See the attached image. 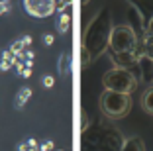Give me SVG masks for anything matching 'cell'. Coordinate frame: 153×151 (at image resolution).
Returning <instances> with one entry per match:
<instances>
[{
  "mask_svg": "<svg viewBox=\"0 0 153 151\" xmlns=\"http://www.w3.org/2000/svg\"><path fill=\"white\" fill-rule=\"evenodd\" d=\"M128 26L131 28V30L135 31V36H137V39H141V37L147 33V24H145L143 16H141V12L137 10V6L135 4H128Z\"/></svg>",
  "mask_w": 153,
  "mask_h": 151,
  "instance_id": "obj_7",
  "label": "cell"
},
{
  "mask_svg": "<svg viewBox=\"0 0 153 151\" xmlns=\"http://www.w3.org/2000/svg\"><path fill=\"white\" fill-rule=\"evenodd\" d=\"M137 45V36L128 24L112 28V36H110V49L112 53H124V51H134Z\"/></svg>",
  "mask_w": 153,
  "mask_h": 151,
  "instance_id": "obj_5",
  "label": "cell"
},
{
  "mask_svg": "<svg viewBox=\"0 0 153 151\" xmlns=\"http://www.w3.org/2000/svg\"><path fill=\"white\" fill-rule=\"evenodd\" d=\"M69 4H71V0H57V2H55V10L61 14V12H65V8H67Z\"/></svg>",
  "mask_w": 153,
  "mask_h": 151,
  "instance_id": "obj_16",
  "label": "cell"
},
{
  "mask_svg": "<svg viewBox=\"0 0 153 151\" xmlns=\"http://www.w3.org/2000/svg\"><path fill=\"white\" fill-rule=\"evenodd\" d=\"M55 37L51 36V33H43V45H53Z\"/></svg>",
  "mask_w": 153,
  "mask_h": 151,
  "instance_id": "obj_20",
  "label": "cell"
},
{
  "mask_svg": "<svg viewBox=\"0 0 153 151\" xmlns=\"http://www.w3.org/2000/svg\"><path fill=\"white\" fill-rule=\"evenodd\" d=\"M57 0H24V10L33 18H47L55 12Z\"/></svg>",
  "mask_w": 153,
  "mask_h": 151,
  "instance_id": "obj_6",
  "label": "cell"
},
{
  "mask_svg": "<svg viewBox=\"0 0 153 151\" xmlns=\"http://www.w3.org/2000/svg\"><path fill=\"white\" fill-rule=\"evenodd\" d=\"M39 151H53V141H51V139L43 141V143L39 145Z\"/></svg>",
  "mask_w": 153,
  "mask_h": 151,
  "instance_id": "obj_18",
  "label": "cell"
},
{
  "mask_svg": "<svg viewBox=\"0 0 153 151\" xmlns=\"http://www.w3.org/2000/svg\"><path fill=\"white\" fill-rule=\"evenodd\" d=\"M0 2H2V4H8V2H10V0H0Z\"/></svg>",
  "mask_w": 153,
  "mask_h": 151,
  "instance_id": "obj_29",
  "label": "cell"
},
{
  "mask_svg": "<svg viewBox=\"0 0 153 151\" xmlns=\"http://www.w3.org/2000/svg\"><path fill=\"white\" fill-rule=\"evenodd\" d=\"M6 12H10V2H8V4H2V2H0V16L6 14Z\"/></svg>",
  "mask_w": 153,
  "mask_h": 151,
  "instance_id": "obj_22",
  "label": "cell"
},
{
  "mask_svg": "<svg viewBox=\"0 0 153 151\" xmlns=\"http://www.w3.org/2000/svg\"><path fill=\"white\" fill-rule=\"evenodd\" d=\"M143 53L149 59H153V33H145L143 36Z\"/></svg>",
  "mask_w": 153,
  "mask_h": 151,
  "instance_id": "obj_14",
  "label": "cell"
},
{
  "mask_svg": "<svg viewBox=\"0 0 153 151\" xmlns=\"http://www.w3.org/2000/svg\"><path fill=\"white\" fill-rule=\"evenodd\" d=\"M30 98H32V89H30V86H24V89H20V90H18V96H16V102H14L16 110H22Z\"/></svg>",
  "mask_w": 153,
  "mask_h": 151,
  "instance_id": "obj_10",
  "label": "cell"
},
{
  "mask_svg": "<svg viewBox=\"0 0 153 151\" xmlns=\"http://www.w3.org/2000/svg\"><path fill=\"white\" fill-rule=\"evenodd\" d=\"M14 69L18 71V75H22V71H24V69H26V67H24V63H22V61H18V63H16V65H14Z\"/></svg>",
  "mask_w": 153,
  "mask_h": 151,
  "instance_id": "obj_23",
  "label": "cell"
},
{
  "mask_svg": "<svg viewBox=\"0 0 153 151\" xmlns=\"http://www.w3.org/2000/svg\"><path fill=\"white\" fill-rule=\"evenodd\" d=\"M141 108H143L147 114L153 116V86H147V90L141 96Z\"/></svg>",
  "mask_w": 153,
  "mask_h": 151,
  "instance_id": "obj_11",
  "label": "cell"
},
{
  "mask_svg": "<svg viewBox=\"0 0 153 151\" xmlns=\"http://www.w3.org/2000/svg\"><path fill=\"white\" fill-rule=\"evenodd\" d=\"M22 77H24V79H30V77H32V69H24Z\"/></svg>",
  "mask_w": 153,
  "mask_h": 151,
  "instance_id": "obj_26",
  "label": "cell"
},
{
  "mask_svg": "<svg viewBox=\"0 0 153 151\" xmlns=\"http://www.w3.org/2000/svg\"><path fill=\"white\" fill-rule=\"evenodd\" d=\"M41 85H43L45 89H51V86L55 85V79H53V77H51V75H45L43 79H41Z\"/></svg>",
  "mask_w": 153,
  "mask_h": 151,
  "instance_id": "obj_17",
  "label": "cell"
},
{
  "mask_svg": "<svg viewBox=\"0 0 153 151\" xmlns=\"http://www.w3.org/2000/svg\"><path fill=\"white\" fill-rule=\"evenodd\" d=\"M57 71L59 75H69V71H71V57H69V53L65 51V53H61V57H59L57 61Z\"/></svg>",
  "mask_w": 153,
  "mask_h": 151,
  "instance_id": "obj_12",
  "label": "cell"
},
{
  "mask_svg": "<svg viewBox=\"0 0 153 151\" xmlns=\"http://www.w3.org/2000/svg\"><path fill=\"white\" fill-rule=\"evenodd\" d=\"M81 118H82V122H81V132L86 133V132H88V126H90V118H88V114H86V112H82Z\"/></svg>",
  "mask_w": 153,
  "mask_h": 151,
  "instance_id": "obj_15",
  "label": "cell"
},
{
  "mask_svg": "<svg viewBox=\"0 0 153 151\" xmlns=\"http://www.w3.org/2000/svg\"><path fill=\"white\" fill-rule=\"evenodd\" d=\"M147 33H153V18L147 22Z\"/></svg>",
  "mask_w": 153,
  "mask_h": 151,
  "instance_id": "obj_27",
  "label": "cell"
},
{
  "mask_svg": "<svg viewBox=\"0 0 153 151\" xmlns=\"http://www.w3.org/2000/svg\"><path fill=\"white\" fill-rule=\"evenodd\" d=\"M122 151H145V145H143V139L137 138V135H131L124 141V147Z\"/></svg>",
  "mask_w": 153,
  "mask_h": 151,
  "instance_id": "obj_9",
  "label": "cell"
},
{
  "mask_svg": "<svg viewBox=\"0 0 153 151\" xmlns=\"http://www.w3.org/2000/svg\"><path fill=\"white\" fill-rule=\"evenodd\" d=\"M18 151H27V143H20V145H18Z\"/></svg>",
  "mask_w": 153,
  "mask_h": 151,
  "instance_id": "obj_28",
  "label": "cell"
},
{
  "mask_svg": "<svg viewBox=\"0 0 153 151\" xmlns=\"http://www.w3.org/2000/svg\"><path fill=\"white\" fill-rule=\"evenodd\" d=\"M27 147H39V145H37V141H36V139H33V138H30V139H27Z\"/></svg>",
  "mask_w": 153,
  "mask_h": 151,
  "instance_id": "obj_25",
  "label": "cell"
},
{
  "mask_svg": "<svg viewBox=\"0 0 153 151\" xmlns=\"http://www.w3.org/2000/svg\"><path fill=\"white\" fill-rule=\"evenodd\" d=\"M137 65H140V83L153 86V59H149L143 53L137 61Z\"/></svg>",
  "mask_w": 153,
  "mask_h": 151,
  "instance_id": "obj_8",
  "label": "cell"
},
{
  "mask_svg": "<svg viewBox=\"0 0 153 151\" xmlns=\"http://www.w3.org/2000/svg\"><path fill=\"white\" fill-rule=\"evenodd\" d=\"M126 139L116 128L106 124H96L90 129V135L85 133V151H122Z\"/></svg>",
  "mask_w": 153,
  "mask_h": 151,
  "instance_id": "obj_2",
  "label": "cell"
},
{
  "mask_svg": "<svg viewBox=\"0 0 153 151\" xmlns=\"http://www.w3.org/2000/svg\"><path fill=\"white\" fill-rule=\"evenodd\" d=\"M20 41H22L24 49H27V47H30V45H32V36H24V37H22V39H20Z\"/></svg>",
  "mask_w": 153,
  "mask_h": 151,
  "instance_id": "obj_21",
  "label": "cell"
},
{
  "mask_svg": "<svg viewBox=\"0 0 153 151\" xmlns=\"http://www.w3.org/2000/svg\"><path fill=\"white\" fill-rule=\"evenodd\" d=\"M131 110V96L122 92H112V90H104L100 96V112L104 118L108 120H120L128 116Z\"/></svg>",
  "mask_w": 153,
  "mask_h": 151,
  "instance_id": "obj_3",
  "label": "cell"
},
{
  "mask_svg": "<svg viewBox=\"0 0 153 151\" xmlns=\"http://www.w3.org/2000/svg\"><path fill=\"white\" fill-rule=\"evenodd\" d=\"M69 26H71V16L69 14H61L59 20H57V31L59 33H67Z\"/></svg>",
  "mask_w": 153,
  "mask_h": 151,
  "instance_id": "obj_13",
  "label": "cell"
},
{
  "mask_svg": "<svg viewBox=\"0 0 153 151\" xmlns=\"http://www.w3.org/2000/svg\"><path fill=\"white\" fill-rule=\"evenodd\" d=\"M10 69H12V63L2 59V61H0V71H10Z\"/></svg>",
  "mask_w": 153,
  "mask_h": 151,
  "instance_id": "obj_19",
  "label": "cell"
},
{
  "mask_svg": "<svg viewBox=\"0 0 153 151\" xmlns=\"http://www.w3.org/2000/svg\"><path fill=\"white\" fill-rule=\"evenodd\" d=\"M12 57H14V55H12V51H10V49H6V51H2V59H6V61H10Z\"/></svg>",
  "mask_w": 153,
  "mask_h": 151,
  "instance_id": "obj_24",
  "label": "cell"
},
{
  "mask_svg": "<svg viewBox=\"0 0 153 151\" xmlns=\"http://www.w3.org/2000/svg\"><path fill=\"white\" fill-rule=\"evenodd\" d=\"M104 90H112V92H122V94H131L137 89V77L130 73L128 69H110L102 77Z\"/></svg>",
  "mask_w": 153,
  "mask_h": 151,
  "instance_id": "obj_4",
  "label": "cell"
},
{
  "mask_svg": "<svg viewBox=\"0 0 153 151\" xmlns=\"http://www.w3.org/2000/svg\"><path fill=\"white\" fill-rule=\"evenodd\" d=\"M110 36H112V16L108 8H100L86 24L82 33V67L96 61L102 53L108 51Z\"/></svg>",
  "mask_w": 153,
  "mask_h": 151,
  "instance_id": "obj_1",
  "label": "cell"
}]
</instances>
